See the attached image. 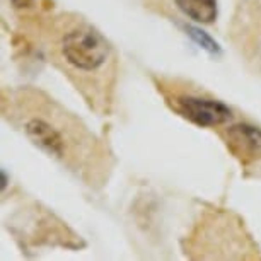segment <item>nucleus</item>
<instances>
[{
  "label": "nucleus",
  "instance_id": "nucleus-1",
  "mask_svg": "<svg viewBox=\"0 0 261 261\" xmlns=\"http://www.w3.org/2000/svg\"><path fill=\"white\" fill-rule=\"evenodd\" d=\"M62 60L79 72H96L110 58V45L101 33L87 24H79L62 34L58 43Z\"/></svg>",
  "mask_w": 261,
  "mask_h": 261
},
{
  "label": "nucleus",
  "instance_id": "nucleus-2",
  "mask_svg": "<svg viewBox=\"0 0 261 261\" xmlns=\"http://www.w3.org/2000/svg\"><path fill=\"white\" fill-rule=\"evenodd\" d=\"M174 110L198 126H219L232 116L224 102L195 96H178L174 99Z\"/></svg>",
  "mask_w": 261,
  "mask_h": 261
},
{
  "label": "nucleus",
  "instance_id": "nucleus-3",
  "mask_svg": "<svg viewBox=\"0 0 261 261\" xmlns=\"http://www.w3.org/2000/svg\"><path fill=\"white\" fill-rule=\"evenodd\" d=\"M225 142L232 154L243 162L261 159V130L248 123H238L225 130Z\"/></svg>",
  "mask_w": 261,
  "mask_h": 261
},
{
  "label": "nucleus",
  "instance_id": "nucleus-4",
  "mask_svg": "<svg viewBox=\"0 0 261 261\" xmlns=\"http://www.w3.org/2000/svg\"><path fill=\"white\" fill-rule=\"evenodd\" d=\"M24 132L29 140L34 142L41 150H45L48 155H65V140H63L62 132H58L50 121L43 118H31L24 126Z\"/></svg>",
  "mask_w": 261,
  "mask_h": 261
},
{
  "label": "nucleus",
  "instance_id": "nucleus-5",
  "mask_svg": "<svg viewBox=\"0 0 261 261\" xmlns=\"http://www.w3.org/2000/svg\"><path fill=\"white\" fill-rule=\"evenodd\" d=\"M176 7L196 22L210 24L217 17L215 0H174Z\"/></svg>",
  "mask_w": 261,
  "mask_h": 261
},
{
  "label": "nucleus",
  "instance_id": "nucleus-6",
  "mask_svg": "<svg viewBox=\"0 0 261 261\" xmlns=\"http://www.w3.org/2000/svg\"><path fill=\"white\" fill-rule=\"evenodd\" d=\"M186 31H188V34L191 38L195 39L198 45L203 48V50H206L208 53H219L220 51V48H219V45L212 39L208 34H206L205 31H201L200 28H195V26H188L186 28Z\"/></svg>",
  "mask_w": 261,
  "mask_h": 261
},
{
  "label": "nucleus",
  "instance_id": "nucleus-7",
  "mask_svg": "<svg viewBox=\"0 0 261 261\" xmlns=\"http://www.w3.org/2000/svg\"><path fill=\"white\" fill-rule=\"evenodd\" d=\"M7 186V176H6V171H2V188Z\"/></svg>",
  "mask_w": 261,
  "mask_h": 261
}]
</instances>
